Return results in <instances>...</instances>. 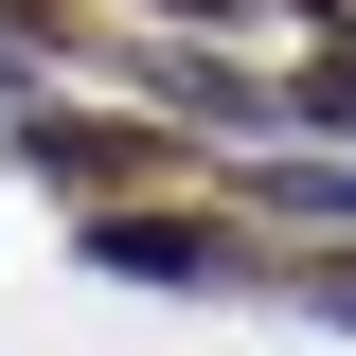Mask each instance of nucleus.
Returning <instances> with one entry per match:
<instances>
[{
    "label": "nucleus",
    "mask_w": 356,
    "mask_h": 356,
    "mask_svg": "<svg viewBox=\"0 0 356 356\" xmlns=\"http://www.w3.org/2000/svg\"><path fill=\"white\" fill-rule=\"evenodd\" d=\"M89 267H107V285H232V232H178V214H89Z\"/></svg>",
    "instance_id": "obj_1"
},
{
    "label": "nucleus",
    "mask_w": 356,
    "mask_h": 356,
    "mask_svg": "<svg viewBox=\"0 0 356 356\" xmlns=\"http://www.w3.org/2000/svg\"><path fill=\"white\" fill-rule=\"evenodd\" d=\"M285 107H303V125H356V36L321 54V72H285Z\"/></svg>",
    "instance_id": "obj_2"
},
{
    "label": "nucleus",
    "mask_w": 356,
    "mask_h": 356,
    "mask_svg": "<svg viewBox=\"0 0 356 356\" xmlns=\"http://www.w3.org/2000/svg\"><path fill=\"white\" fill-rule=\"evenodd\" d=\"M303 303H321V321H356V250H339V267H303Z\"/></svg>",
    "instance_id": "obj_3"
},
{
    "label": "nucleus",
    "mask_w": 356,
    "mask_h": 356,
    "mask_svg": "<svg viewBox=\"0 0 356 356\" xmlns=\"http://www.w3.org/2000/svg\"><path fill=\"white\" fill-rule=\"evenodd\" d=\"M161 18H232V0H161Z\"/></svg>",
    "instance_id": "obj_4"
},
{
    "label": "nucleus",
    "mask_w": 356,
    "mask_h": 356,
    "mask_svg": "<svg viewBox=\"0 0 356 356\" xmlns=\"http://www.w3.org/2000/svg\"><path fill=\"white\" fill-rule=\"evenodd\" d=\"M321 18H356V0H321Z\"/></svg>",
    "instance_id": "obj_5"
}]
</instances>
